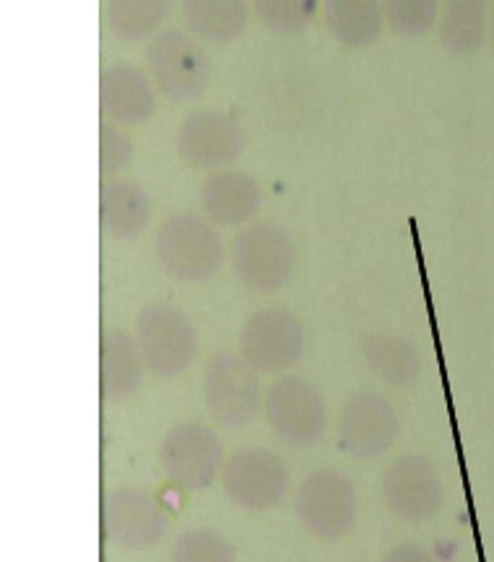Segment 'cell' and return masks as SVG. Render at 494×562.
Returning a JSON list of instances; mask_svg holds the SVG:
<instances>
[{
  "label": "cell",
  "instance_id": "2e32d148",
  "mask_svg": "<svg viewBox=\"0 0 494 562\" xmlns=\"http://www.w3.org/2000/svg\"><path fill=\"white\" fill-rule=\"evenodd\" d=\"M201 211L216 227H237L258 214L263 193L258 180L243 170H216L201 186Z\"/></svg>",
  "mask_w": 494,
  "mask_h": 562
},
{
  "label": "cell",
  "instance_id": "4316f807",
  "mask_svg": "<svg viewBox=\"0 0 494 562\" xmlns=\"http://www.w3.org/2000/svg\"><path fill=\"white\" fill-rule=\"evenodd\" d=\"M133 154H136V146L120 125L110 121L99 125V172L104 180L117 178L133 161Z\"/></svg>",
  "mask_w": 494,
  "mask_h": 562
},
{
  "label": "cell",
  "instance_id": "9a60e30c",
  "mask_svg": "<svg viewBox=\"0 0 494 562\" xmlns=\"http://www.w3.org/2000/svg\"><path fill=\"white\" fill-rule=\"evenodd\" d=\"M99 110L115 125H144L157 112L154 81L131 63H112L99 76Z\"/></svg>",
  "mask_w": 494,
  "mask_h": 562
},
{
  "label": "cell",
  "instance_id": "d6986e66",
  "mask_svg": "<svg viewBox=\"0 0 494 562\" xmlns=\"http://www.w3.org/2000/svg\"><path fill=\"white\" fill-rule=\"evenodd\" d=\"M359 355L372 375L391 389H412L422 375L419 351L412 341L395 334H362L359 336Z\"/></svg>",
  "mask_w": 494,
  "mask_h": 562
},
{
  "label": "cell",
  "instance_id": "30bf717a",
  "mask_svg": "<svg viewBox=\"0 0 494 562\" xmlns=\"http://www.w3.org/2000/svg\"><path fill=\"white\" fill-rule=\"evenodd\" d=\"M169 516L144 487H117L102 503V533L123 552H146L167 537Z\"/></svg>",
  "mask_w": 494,
  "mask_h": 562
},
{
  "label": "cell",
  "instance_id": "3957f363",
  "mask_svg": "<svg viewBox=\"0 0 494 562\" xmlns=\"http://www.w3.org/2000/svg\"><path fill=\"white\" fill-rule=\"evenodd\" d=\"M260 372L237 351L222 349L209 357L203 370V404L209 417L224 430H243L263 406Z\"/></svg>",
  "mask_w": 494,
  "mask_h": 562
},
{
  "label": "cell",
  "instance_id": "ffe728a7",
  "mask_svg": "<svg viewBox=\"0 0 494 562\" xmlns=\"http://www.w3.org/2000/svg\"><path fill=\"white\" fill-rule=\"evenodd\" d=\"M492 0H445L437 40L450 55H474L490 37Z\"/></svg>",
  "mask_w": 494,
  "mask_h": 562
},
{
  "label": "cell",
  "instance_id": "277c9868",
  "mask_svg": "<svg viewBox=\"0 0 494 562\" xmlns=\"http://www.w3.org/2000/svg\"><path fill=\"white\" fill-rule=\"evenodd\" d=\"M161 472L175 487L186 492H203L222 476L224 459L222 440L206 422L186 419L167 430L159 442Z\"/></svg>",
  "mask_w": 494,
  "mask_h": 562
},
{
  "label": "cell",
  "instance_id": "5b68a950",
  "mask_svg": "<svg viewBox=\"0 0 494 562\" xmlns=\"http://www.w3.org/2000/svg\"><path fill=\"white\" fill-rule=\"evenodd\" d=\"M136 341L146 370L159 381H172L195 360L198 336L193 323L167 302H148L136 318Z\"/></svg>",
  "mask_w": 494,
  "mask_h": 562
},
{
  "label": "cell",
  "instance_id": "52a82bcc",
  "mask_svg": "<svg viewBox=\"0 0 494 562\" xmlns=\"http://www.w3.org/2000/svg\"><path fill=\"white\" fill-rule=\"evenodd\" d=\"M380 495L395 521L419 526L433 521L445 503V482L427 456L401 453L380 476Z\"/></svg>",
  "mask_w": 494,
  "mask_h": 562
},
{
  "label": "cell",
  "instance_id": "7402d4cb",
  "mask_svg": "<svg viewBox=\"0 0 494 562\" xmlns=\"http://www.w3.org/2000/svg\"><path fill=\"white\" fill-rule=\"evenodd\" d=\"M180 9L193 37L214 45L237 40L247 26V0H182Z\"/></svg>",
  "mask_w": 494,
  "mask_h": 562
},
{
  "label": "cell",
  "instance_id": "ba28073f",
  "mask_svg": "<svg viewBox=\"0 0 494 562\" xmlns=\"http://www.w3.org/2000/svg\"><path fill=\"white\" fill-rule=\"evenodd\" d=\"M294 513L302 529L317 539L336 542L357 526V492L351 480L336 469L307 474L294 492Z\"/></svg>",
  "mask_w": 494,
  "mask_h": 562
},
{
  "label": "cell",
  "instance_id": "9c48e42d",
  "mask_svg": "<svg viewBox=\"0 0 494 562\" xmlns=\"http://www.w3.org/2000/svg\"><path fill=\"white\" fill-rule=\"evenodd\" d=\"M146 66L167 100L190 102L209 89L211 63L198 42L182 30H165L146 45Z\"/></svg>",
  "mask_w": 494,
  "mask_h": 562
},
{
  "label": "cell",
  "instance_id": "ac0fdd59",
  "mask_svg": "<svg viewBox=\"0 0 494 562\" xmlns=\"http://www.w3.org/2000/svg\"><path fill=\"white\" fill-rule=\"evenodd\" d=\"M151 222V199L141 182L110 178L99 188V227L112 240H133Z\"/></svg>",
  "mask_w": 494,
  "mask_h": 562
},
{
  "label": "cell",
  "instance_id": "7c38bea8",
  "mask_svg": "<svg viewBox=\"0 0 494 562\" xmlns=\"http://www.w3.org/2000/svg\"><path fill=\"white\" fill-rule=\"evenodd\" d=\"M222 490L232 505L250 513L273 510L289 490V469L268 448H243L222 469Z\"/></svg>",
  "mask_w": 494,
  "mask_h": 562
},
{
  "label": "cell",
  "instance_id": "e0dca14e",
  "mask_svg": "<svg viewBox=\"0 0 494 562\" xmlns=\"http://www.w3.org/2000/svg\"><path fill=\"white\" fill-rule=\"evenodd\" d=\"M146 362L136 336L108 328L99 336V391L104 402H128L144 383Z\"/></svg>",
  "mask_w": 494,
  "mask_h": 562
},
{
  "label": "cell",
  "instance_id": "f1b7e54d",
  "mask_svg": "<svg viewBox=\"0 0 494 562\" xmlns=\"http://www.w3.org/2000/svg\"><path fill=\"white\" fill-rule=\"evenodd\" d=\"M490 47H492V53H494V0L490 3Z\"/></svg>",
  "mask_w": 494,
  "mask_h": 562
},
{
  "label": "cell",
  "instance_id": "603a6c76",
  "mask_svg": "<svg viewBox=\"0 0 494 562\" xmlns=\"http://www.w3.org/2000/svg\"><path fill=\"white\" fill-rule=\"evenodd\" d=\"M169 13H172V0H108L104 24L120 42H141L157 37Z\"/></svg>",
  "mask_w": 494,
  "mask_h": 562
},
{
  "label": "cell",
  "instance_id": "6da1fadb",
  "mask_svg": "<svg viewBox=\"0 0 494 562\" xmlns=\"http://www.w3.org/2000/svg\"><path fill=\"white\" fill-rule=\"evenodd\" d=\"M154 258L169 279L201 284L222 269L224 245L216 224L195 211H175L159 224Z\"/></svg>",
  "mask_w": 494,
  "mask_h": 562
},
{
  "label": "cell",
  "instance_id": "cb8c5ba5",
  "mask_svg": "<svg viewBox=\"0 0 494 562\" xmlns=\"http://www.w3.org/2000/svg\"><path fill=\"white\" fill-rule=\"evenodd\" d=\"M385 24L395 37L414 40L440 21V0H383Z\"/></svg>",
  "mask_w": 494,
  "mask_h": 562
},
{
  "label": "cell",
  "instance_id": "d4e9b609",
  "mask_svg": "<svg viewBox=\"0 0 494 562\" xmlns=\"http://www.w3.org/2000/svg\"><path fill=\"white\" fill-rule=\"evenodd\" d=\"M169 562H237V550L218 531L188 529L175 539Z\"/></svg>",
  "mask_w": 494,
  "mask_h": 562
},
{
  "label": "cell",
  "instance_id": "484cf974",
  "mask_svg": "<svg viewBox=\"0 0 494 562\" xmlns=\"http://www.w3.org/2000/svg\"><path fill=\"white\" fill-rule=\"evenodd\" d=\"M256 19L277 34H300L313 24L317 0H252Z\"/></svg>",
  "mask_w": 494,
  "mask_h": 562
},
{
  "label": "cell",
  "instance_id": "4fadbf2b",
  "mask_svg": "<svg viewBox=\"0 0 494 562\" xmlns=\"http://www.w3.org/2000/svg\"><path fill=\"white\" fill-rule=\"evenodd\" d=\"M401 419L395 406L375 389L355 393L338 417V446L351 459L375 461L393 448Z\"/></svg>",
  "mask_w": 494,
  "mask_h": 562
},
{
  "label": "cell",
  "instance_id": "5bb4252c",
  "mask_svg": "<svg viewBox=\"0 0 494 562\" xmlns=\"http://www.w3.org/2000/svg\"><path fill=\"white\" fill-rule=\"evenodd\" d=\"M175 149L190 170L216 172L245 151V131L229 112L195 110L180 123Z\"/></svg>",
  "mask_w": 494,
  "mask_h": 562
},
{
  "label": "cell",
  "instance_id": "8992f818",
  "mask_svg": "<svg viewBox=\"0 0 494 562\" xmlns=\"http://www.w3.org/2000/svg\"><path fill=\"white\" fill-rule=\"evenodd\" d=\"M263 417L273 438L289 448H313L328 427L323 393L305 378H279L263 398Z\"/></svg>",
  "mask_w": 494,
  "mask_h": 562
},
{
  "label": "cell",
  "instance_id": "7a4b0ae2",
  "mask_svg": "<svg viewBox=\"0 0 494 562\" xmlns=\"http://www.w3.org/2000/svg\"><path fill=\"white\" fill-rule=\"evenodd\" d=\"M229 261L245 290L271 294L292 279L296 248L284 227L273 222H258L237 232L232 240Z\"/></svg>",
  "mask_w": 494,
  "mask_h": 562
},
{
  "label": "cell",
  "instance_id": "8fae6325",
  "mask_svg": "<svg viewBox=\"0 0 494 562\" xmlns=\"http://www.w3.org/2000/svg\"><path fill=\"white\" fill-rule=\"evenodd\" d=\"M305 351V326L287 307H260L239 328V355L260 375H279L300 362Z\"/></svg>",
  "mask_w": 494,
  "mask_h": 562
},
{
  "label": "cell",
  "instance_id": "83f0119b",
  "mask_svg": "<svg viewBox=\"0 0 494 562\" xmlns=\"http://www.w3.org/2000/svg\"><path fill=\"white\" fill-rule=\"evenodd\" d=\"M380 562H440V560H437L429 550H425L422 544L404 542V544L391 547V550L380 558Z\"/></svg>",
  "mask_w": 494,
  "mask_h": 562
},
{
  "label": "cell",
  "instance_id": "44dd1931",
  "mask_svg": "<svg viewBox=\"0 0 494 562\" xmlns=\"http://www.w3.org/2000/svg\"><path fill=\"white\" fill-rule=\"evenodd\" d=\"M323 19L344 47H370L385 26L383 0H323Z\"/></svg>",
  "mask_w": 494,
  "mask_h": 562
}]
</instances>
